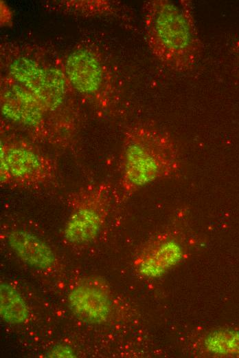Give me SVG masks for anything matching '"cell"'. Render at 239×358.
I'll return each mask as SVG.
<instances>
[{
  "label": "cell",
  "instance_id": "7c38bea8",
  "mask_svg": "<svg viewBox=\"0 0 239 358\" xmlns=\"http://www.w3.org/2000/svg\"><path fill=\"white\" fill-rule=\"evenodd\" d=\"M206 345L209 351L218 355H239V330H222L212 334Z\"/></svg>",
  "mask_w": 239,
  "mask_h": 358
},
{
  "label": "cell",
  "instance_id": "ba28073f",
  "mask_svg": "<svg viewBox=\"0 0 239 358\" xmlns=\"http://www.w3.org/2000/svg\"><path fill=\"white\" fill-rule=\"evenodd\" d=\"M2 112L10 120L30 127H42L49 112L30 92L14 86L3 98Z\"/></svg>",
  "mask_w": 239,
  "mask_h": 358
},
{
  "label": "cell",
  "instance_id": "9c48e42d",
  "mask_svg": "<svg viewBox=\"0 0 239 358\" xmlns=\"http://www.w3.org/2000/svg\"><path fill=\"white\" fill-rule=\"evenodd\" d=\"M66 72L74 87L81 92H94L102 81L98 61L86 50L76 51L69 56Z\"/></svg>",
  "mask_w": 239,
  "mask_h": 358
},
{
  "label": "cell",
  "instance_id": "8992f818",
  "mask_svg": "<svg viewBox=\"0 0 239 358\" xmlns=\"http://www.w3.org/2000/svg\"><path fill=\"white\" fill-rule=\"evenodd\" d=\"M69 303L73 313L89 323H102L109 315L111 302L106 286L93 277L80 281L69 295Z\"/></svg>",
  "mask_w": 239,
  "mask_h": 358
},
{
  "label": "cell",
  "instance_id": "5b68a950",
  "mask_svg": "<svg viewBox=\"0 0 239 358\" xmlns=\"http://www.w3.org/2000/svg\"><path fill=\"white\" fill-rule=\"evenodd\" d=\"M14 78L23 84L50 112L56 109L63 98L64 81L58 72L42 70L35 63L23 58L10 67Z\"/></svg>",
  "mask_w": 239,
  "mask_h": 358
},
{
  "label": "cell",
  "instance_id": "52a82bcc",
  "mask_svg": "<svg viewBox=\"0 0 239 358\" xmlns=\"http://www.w3.org/2000/svg\"><path fill=\"white\" fill-rule=\"evenodd\" d=\"M183 252L177 237L170 233L161 234L148 242L139 256V271L146 277H159L179 263Z\"/></svg>",
  "mask_w": 239,
  "mask_h": 358
},
{
  "label": "cell",
  "instance_id": "8fae6325",
  "mask_svg": "<svg viewBox=\"0 0 239 358\" xmlns=\"http://www.w3.org/2000/svg\"><path fill=\"white\" fill-rule=\"evenodd\" d=\"M0 310L4 320L12 324L25 322L28 316L27 306L18 291L2 284L0 289Z\"/></svg>",
  "mask_w": 239,
  "mask_h": 358
},
{
  "label": "cell",
  "instance_id": "3957f363",
  "mask_svg": "<svg viewBox=\"0 0 239 358\" xmlns=\"http://www.w3.org/2000/svg\"><path fill=\"white\" fill-rule=\"evenodd\" d=\"M54 163L30 144L9 140L1 144L0 184L10 188L33 189L55 176Z\"/></svg>",
  "mask_w": 239,
  "mask_h": 358
},
{
  "label": "cell",
  "instance_id": "277c9868",
  "mask_svg": "<svg viewBox=\"0 0 239 358\" xmlns=\"http://www.w3.org/2000/svg\"><path fill=\"white\" fill-rule=\"evenodd\" d=\"M111 190L109 183L95 182L70 196L71 210L64 231L69 242L84 244L96 238L107 214Z\"/></svg>",
  "mask_w": 239,
  "mask_h": 358
},
{
  "label": "cell",
  "instance_id": "30bf717a",
  "mask_svg": "<svg viewBox=\"0 0 239 358\" xmlns=\"http://www.w3.org/2000/svg\"><path fill=\"white\" fill-rule=\"evenodd\" d=\"M8 243L25 263L41 268L50 267L55 261L52 249L36 236L21 230L11 231Z\"/></svg>",
  "mask_w": 239,
  "mask_h": 358
},
{
  "label": "cell",
  "instance_id": "7a4b0ae2",
  "mask_svg": "<svg viewBox=\"0 0 239 358\" xmlns=\"http://www.w3.org/2000/svg\"><path fill=\"white\" fill-rule=\"evenodd\" d=\"M173 138L157 128L135 127L126 134L120 158V190L129 197L144 186L180 169Z\"/></svg>",
  "mask_w": 239,
  "mask_h": 358
},
{
  "label": "cell",
  "instance_id": "6da1fadb",
  "mask_svg": "<svg viewBox=\"0 0 239 358\" xmlns=\"http://www.w3.org/2000/svg\"><path fill=\"white\" fill-rule=\"evenodd\" d=\"M144 10L147 42L152 54L170 70H192L203 50L192 1L154 0Z\"/></svg>",
  "mask_w": 239,
  "mask_h": 358
}]
</instances>
